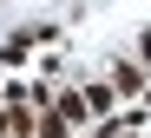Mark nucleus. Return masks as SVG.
Segmentation results:
<instances>
[{
	"mask_svg": "<svg viewBox=\"0 0 151 138\" xmlns=\"http://www.w3.org/2000/svg\"><path fill=\"white\" fill-rule=\"evenodd\" d=\"M79 99H86V112H92V118H105L112 105H118V92H112V79H105V86H86Z\"/></svg>",
	"mask_w": 151,
	"mask_h": 138,
	"instance_id": "3",
	"label": "nucleus"
},
{
	"mask_svg": "<svg viewBox=\"0 0 151 138\" xmlns=\"http://www.w3.org/2000/svg\"><path fill=\"white\" fill-rule=\"evenodd\" d=\"M145 86H151V79H145L138 59H118V66H112V92H118V99H132V92H145Z\"/></svg>",
	"mask_w": 151,
	"mask_h": 138,
	"instance_id": "2",
	"label": "nucleus"
},
{
	"mask_svg": "<svg viewBox=\"0 0 151 138\" xmlns=\"http://www.w3.org/2000/svg\"><path fill=\"white\" fill-rule=\"evenodd\" d=\"M13 138H33V131H13Z\"/></svg>",
	"mask_w": 151,
	"mask_h": 138,
	"instance_id": "8",
	"label": "nucleus"
},
{
	"mask_svg": "<svg viewBox=\"0 0 151 138\" xmlns=\"http://www.w3.org/2000/svg\"><path fill=\"white\" fill-rule=\"evenodd\" d=\"M33 138H72V125H66L59 112H40V118H33Z\"/></svg>",
	"mask_w": 151,
	"mask_h": 138,
	"instance_id": "4",
	"label": "nucleus"
},
{
	"mask_svg": "<svg viewBox=\"0 0 151 138\" xmlns=\"http://www.w3.org/2000/svg\"><path fill=\"white\" fill-rule=\"evenodd\" d=\"M40 40H53V26H33V33H13L7 46H0V66H20V59H27V53L40 46Z\"/></svg>",
	"mask_w": 151,
	"mask_h": 138,
	"instance_id": "1",
	"label": "nucleus"
},
{
	"mask_svg": "<svg viewBox=\"0 0 151 138\" xmlns=\"http://www.w3.org/2000/svg\"><path fill=\"white\" fill-rule=\"evenodd\" d=\"M138 66H145V72H151V33H145V40H138Z\"/></svg>",
	"mask_w": 151,
	"mask_h": 138,
	"instance_id": "6",
	"label": "nucleus"
},
{
	"mask_svg": "<svg viewBox=\"0 0 151 138\" xmlns=\"http://www.w3.org/2000/svg\"><path fill=\"white\" fill-rule=\"evenodd\" d=\"M138 112H151V86H145V105H138Z\"/></svg>",
	"mask_w": 151,
	"mask_h": 138,
	"instance_id": "7",
	"label": "nucleus"
},
{
	"mask_svg": "<svg viewBox=\"0 0 151 138\" xmlns=\"http://www.w3.org/2000/svg\"><path fill=\"white\" fill-rule=\"evenodd\" d=\"M53 112H59V118H66V125H86V118H92V112H86V99H79V92H66V99H59V105H53Z\"/></svg>",
	"mask_w": 151,
	"mask_h": 138,
	"instance_id": "5",
	"label": "nucleus"
}]
</instances>
